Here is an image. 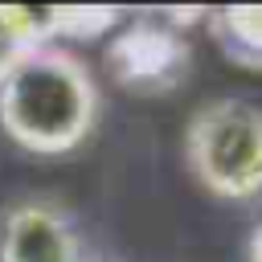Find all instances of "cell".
<instances>
[{
  "mask_svg": "<svg viewBox=\"0 0 262 262\" xmlns=\"http://www.w3.org/2000/svg\"><path fill=\"white\" fill-rule=\"evenodd\" d=\"M98 82L90 66L49 41L33 49L0 82V127L33 156H66L82 147L98 123Z\"/></svg>",
  "mask_w": 262,
  "mask_h": 262,
  "instance_id": "1",
  "label": "cell"
},
{
  "mask_svg": "<svg viewBox=\"0 0 262 262\" xmlns=\"http://www.w3.org/2000/svg\"><path fill=\"white\" fill-rule=\"evenodd\" d=\"M184 164L209 196H262V106L237 94L196 106L184 123Z\"/></svg>",
  "mask_w": 262,
  "mask_h": 262,
  "instance_id": "2",
  "label": "cell"
},
{
  "mask_svg": "<svg viewBox=\"0 0 262 262\" xmlns=\"http://www.w3.org/2000/svg\"><path fill=\"white\" fill-rule=\"evenodd\" d=\"M188 41L160 20H135L106 41V70L131 94H168L188 74Z\"/></svg>",
  "mask_w": 262,
  "mask_h": 262,
  "instance_id": "3",
  "label": "cell"
},
{
  "mask_svg": "<svg viewBox=\"0 0 262 262\" xmlns=\"http://www.w3.org/2000/svg\"><path fill=\"white\" fill-rule=\"evenodd\" d=\"M0 262H86L74 217L45 196H29L0 217Z\"/></svg>",
  "mask_w": 262,
  "mask_h": 262,
  "instance_id": "4",
  "label": "cell"
},
{
  "mask_svg": "<svg viewBox=\"0 0 262 262\" xmlns=\"http://www.w3.org/2000/svg\"><path fill=\"white\" fill-rule=\"evenodd\" d=\"M205 25L233 66L262 74V4H229L205 12Z\"/></svg>",
  "mask_w": 262,
  "mask_h": 262,
  "instance_id": "5",
  "label": "cell"
},
{
  "mask_svg": "<svg viewBox=\"0 0 262 262\" xmlns=\"http://www.w3.org/2000/svg\"><path fill=\"white\" fill-rule=\"evenodd\" d=\"M49 8L0 4V82L41 45H49Z\"/></svg>",
  "mask_w": 262,
  "mask_h": 262,
  "instance_id": "6",
  "label": "cell"
},
{
  "mask_svg": "<svg viewBox=\"0 0 262 262\" xmlns=\"http://www.w3.org/2000/svg\"><path fill=\"white\" fill-rule=\"evenodd\" d=\"M119 25L115 8H49V37H74V41H90L102 37Z\"/></svg>",
  "mask_w": 262,
  "mask_h": 262,
  "instance_id": "7",
  "label": "cell"
},
{
  "mask_svg": "<svg viewBox=\"0 0 262 262\" xmlns=\"http://www.w3.org/2000/svg\"><path fill=\"white\" fill-rule=\"evenodd\" d=\"M246 262H262V225L250 233V242H246Z\"/></svg>",
  "mask_w": 262,
  "mask_h": 262,
  "instance_id": "8",
  "label": "cell"
}]
</instances>
